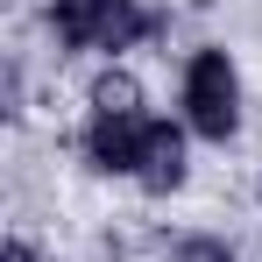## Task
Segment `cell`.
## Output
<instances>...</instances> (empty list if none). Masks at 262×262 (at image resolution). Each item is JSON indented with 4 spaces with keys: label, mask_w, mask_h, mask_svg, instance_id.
Wrapping results in <instances>:
<instances>
[{
    "label": "cell",
    "mask_w": 262,
    "mask_h": 262,
    "mask_svg": "<svg viewBox=\"0 0 262 262\" xmlns=\"http://www.w3.org/2000/svg\"><path fill=\"white\" fill-rule=\"evenodd\" d=\"M184 106H191V128L227 142L234 121H241V78L227 64V50H199L191 71H184Z\"/></svg>",
    "instance_id": "1"
},
{
    "label": "cell",
    "mask_w": 262,
    "mask_h": 262,
    "mask_svg": "<svg viewBox=\"0 0 262 262\" xmlns=\"http://www.w3.org/2000/svg\"><path fill=\"white\" fill-rule=\"evenodd\" d=\"M50 21H57L64 43H78V50H121V43H135L149 29L128 0H50Z\"/></svg>",
    "instance_id": "2"
},
{
    "label": "cell",
    "mask_w": 262,
    "mask_h": 262,
    "mask_svg": "<svg viewBox=\"0 0 262 262\" xmlns=\"http://www.w3.org/2000/svg\"><path fill=\"white\" fill-rule=\"evenodd\" d=\"M149 128H156V121H142V114H106V106H92V128H85L92 163H99V170H135Z\"/></svg>",
    "instance_id": "3"
},
{
    "label": "cell",
    "mask_w": 262,
    "mask_h": 262,
    "mask_svg": "<svg viewBox=\"0 0 262 262\" xmlns=\"http://www.w3.org/2000/svg\"><path fill=\"white\" fill-rule=\"evenodd\" d=\"M135 177H142L149 191H170L177 177H184V135H177L170 121H156V128H149V142H142V163H135Z\"/></svg>",
    "instance_id": "4"
},
{
    "label": "cell",
    "mask_w": 262,
    "mask_h": 262,
    "mask_svg": "<svg viewBox=\"0 0 262 262\" xmlns=\"http://www.w3.org/2000/svg\"><path fill=\"white\" fill-rule=\"evenodd\" d=\"M14 262H21V255H14Z\"/></svg>",
    "instance_id": "5"
}]
</instances>
